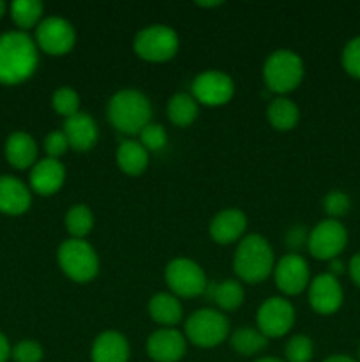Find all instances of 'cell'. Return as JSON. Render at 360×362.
<instances>
[{
  "label": "cell",
  "instance_id": "obj_1",
  "mask_svg": "<svg viewBox=\"0 0 360 362\" xmlns=\"http://www.w3.org/2000/svg\"><path fill=\"white\" fill-rule=\"evenodd\" d=\"M39 64L37 45L21 30L0 35V83L18 85L35 73Z\"/></svg>",
  "mask_w": 360,
  "mask_h": 362
},
{
  "label": "cell",
  "instance_id": "obj_2",
  "mask_svg": "<svg viewBox=\"0 0 360 362\" xmlns=\"http://www.w3.org/2000/svg\"><path fill=\"white\" fill-rule=\"evenodd\" d=\"M274 250L265 237L251 233L240 240L233 257V271L240 281L258 285L274 272Z\"/></svg>",
  "mask_w": 360,
  "mask_h": 362
},
{
  "label": "cell",
  "instance_id": "obj_3",
  "mask_svg": "<svg viewBox=\"0 0 360 362\" xmlns=\"http://www.w3.org/2000/svg\"><path fill=\"white\" fill-rule=\"evenodd\" d=\"M106 115L119 133L140 134L143 127L150 124L152 108L143 92L124 88L112 95Z\"/></svg>",
  "mask_w": 360,
  "mask_h": 362
},
{
  "label": "cell",
  "instance_id": "obj_4",
  "mask_svg": "<svg viewBox=\"0 0 360 362\" xmlns=\"http://www.w3.org/2000/svg\"><path fill=\"white\" fill-rule=\"evenodd\" d=\"M304 80V62L292 49L270 53L263 64V81L270 92L284 95L295 90Z\"/></svg>",
  "mask_w": 360,
  "mask_h": 362
},
{
  "label": "cell",
  "instance_id": "obj_5",
  "mask_svg": "<svg viewBox=\"0 0 360 362\" xmlns=\"http://www.w3.org/2000/svg\"><path fill=\"white\" fill-rule=\"evenodd\" d=\"M56 260L64 274L74 283H88L97 276L99 257L85 239L64 240L56 251Z\"/></svg>",
  "mask_w": 360,
  "mask_h": 362
},
{
  "label": "cell",
  "instance_id": "obj_6",
  "mask_svg": "<svg viewBox=\"0 0 360 362\" xmlns=\"http://www.w3.org/2000/svg\"><path fill=\"white\" fill-rule=\"evenodd\" d=\"M179 34L168 25H148L133 41V49L141 60L152 64L168 62L179 52Z\"/></svg>",
  "mask_w": 360,
  "mask_h": 362
},
{
  "label": "cell",
  "instance_id": "obj_7",
  "mask_svg": "<svg viewBox=\"0 0 360 362\" xmlns=\"http://www.w3.org/2000/svg\"><path fill=\"white\" fill-rule=\"evenodd\" d=\"M229 334V322L221 311L198 310L187 318L186 322V339L200 349H214L221 345Z\"/></svg>",
  "mask_w": 360,
  "mask_h": 362
},
{
  "label": "cell",
  "instance_id": "obj_8",
  "mask_svg": "<svg viewBox=\"0 0 360 362\" xmlns=\"http://www.w3.org/2000/svg\"><path fill=\"white\" fill-rule=\"evenodd\" d=\"M164 279L173 296L180 299H194L208 288L203 269L189 258H175L169 262L166 265Z\"/></svg>",
  "mask_w": 360,
  "mask_h": 362
},
{
  "label": "cell",
  "instance_id": "obj_9",
  "mask_svg": "<svg viewBox=\"0 0 360 362\" xmlns=\"http://www.w3.org/2000/svg\"><path fill=\"white\" fill-rule=\"evenodd\" d=\"M348 244V232L337 219L320 221L307 237V250L316 260L330 262L339 258Z\"/></svg>",
  "mask_w": 360,
  "mask_h": 362
},
{
  "label": "cell",
  "instance_id": "obj_10",
  "mask_svg": "<svg viewBox=\"0 0 360 362\" xmlns=\"http://www.w3.org/2000/svg\"><path fill=\"white\" fill-rule=\"evenodd\" d=\"M295 324V308L284 297H270L258 308V331L270 338H282Z\"/></svg>",
  "mask_w": 360,
  "mask_h": 362
},
{
  "label": "cell",
  "instance_id": "obj_11",
  "mask_svg": "<svg viewBox=\"0 0 360 362\" xmlns=\"http://www.w3.org/2000/svg\"><path fill=\"white\" fill-rule=\"evenodd\" d=\"M235 83L232 76L222 71L208 69L198 74L191 85V95L205 106H222L232 101Z\"/></svg>",
  "mask_w": 360,
  "mask_h": 362
},
{
  "label": "cell",
  "instance_id": "obj_12",
  "mask_svg": "<svg viewBox=\"0 0 360 362\" xmlns=\"http://www.w3.org/2000/svg\"><path fill=\"white\" fill-rule=\"evenodd\" d=\"M76 42V32L67 20L60 16L44 18L35 28V45L48 55H66Z\"/></svg>",
  "mask_w": 360,
  "mask_h": 362
},
{
  "label": "cell",
  "instance_id": "obj_13",
  "mask_svg": "<svg viewBox=\"0 0 360 362\" xmlns=\"http://www.w3.org/2000/svg\"><path fill=\"white\" fill-rule=\"evenodd\" d=\"M274 279L279 292L284 296H299L311 283L309 264L300 255H286L275 264Z\"/></svg>",
  "mask_w": 360,
  "mask_h": 362
},
{
  "label": "cell",
  "instance_id": "obj_14",
  "mask_svg": "<svg viewBox=\"0 0 360 362\" xmlns=\"http://www.w3.org/2000/svg\"><path fill=\"white\" fill-rule=\"evenodd\" d=\"M307 288H309L307 297H309L311 308L318 315H334L341 310L344 296H342V288L335 276L328 274V272L316 276Z\"/></svg>",
  "mask_w": 360,
  "mask_h": 362
},
{
  "label": "cell",
  "instance_id": "obj_15",
  "mask_svg": "<svg viewBox=\"0 0 360 362\" xmlns=\"http://www.w3.org/2000/svg\"><path fill=\"white\" fill-rule=\"evenodd\" d=\"M187 350V339L173 327H162L147 339V356L154 362H179Z\"/></svg>",
  "mask_w": 360,
  "mask_h": 362
},
{
  "label": "cell",
  "instance_id": "obj_16",
  "mask_svg": "<svg viewBox=\"0 0 360 362\" xmlns=\"http://www.w3.org/2000/svg\"><path fill=\"white\" fill-rule=\"evenodd\" d=\"M66 182V166L60 159L44 158L35 163L30 170V187L41 197H49L60 191Z\"/></svg>",
  "mask_w": 360,
  "mask_h": 362
},
{
  "label": "cell",
  "instance_id": "obj_17",
  "mask_svg": "<svg viewBox=\"0 0 360 362\" xmlns=\"http://www.w3.org/2000/svg\"><path fill=\"white\" fill-rule=\"evenodd\" d=\"M247 228V218L240 209H224L217 212L212 219L208 232L214 243L228 246L236 243L244 235Z\"/></svg>",
  "mask_w": 360,
  "mask_h": 362
},
{
  "label": "cell",
  "instance_id": "obj_18",
  "mask_svg": "<svg viewBox=\"0 0 360 362\" xmlns=\"http://www.w3.org/2000/svg\"><path fill=\"white\" fill-rule=\"evenodd\" d=\"M129 341L126 336L116 331L101 332L92 343V362H129Z\"/></svg>",
  "mask_w": 360,
  "mask_h": 362
},
{
  "label": "cell",
  "instance_id": "obj_19",
  "mask_svg": "<svg viewBox=\"0 0 360 362\" xmlns=\"http://www.w3.org/2000/svg\"><path fill=\"white\" fill-rule=\"evenodd\" d=\"M62 131L67 136L69 147L74 148V151H90L97 144V124H95V120L88 113L80 112L76 115L66 119Z\"/></svg>",
  "mask_w": 360,
  "mask_h": 362
},
{
  "label": "cell",
  "instance_id": "obj_20",
  "mask_svg": "<svg viewBox=\"0 0 360 362\" xmlns=\"http://www.w3.org/2000/svg\"><path fill=\"white\" fill-rule=\"evenodd\" d=\"M30 189L20 179L0 177V212L6 216H21L30 209Z\"/></svg>",
  "mask_w": 360,
  "mask_h": 362
},
{
  "label": "cell",
  "instance_id": "obj_21",
  "mask_svg": "<svg viewBox=\"0 0 360 362\" xmlns=\"http://www.w3.org/2000/svg\"><path fill=\"white\" fill-rule=\"evenodd\" d=\"M6 159L18 170L30 168L37 163V144L28 133L16 131L6 141Z\"/></svg>",
  "mask_w": 360,
  "mask_h": 362
},
{
  "label": "cell",
  "instance_id": "obj_22",
  "mask_svg": "<svg viewBox=\"0 0 360 362\" xmlns=\"http://www.w3.org/2000/svg\"><path fill=\"white\" fill-rule=\"evenodd\" d=\"M148 315L154 322L164 327H173L182 320V304L172 292H159L148 300Z\"/></svg>",
  "mask_w": 360,
  "mask_h": 362
},
{
  "label": "cell",
  "instance_id": "obj_23",
  "mask_svg": "<svg viewBox=\"0 0 360 362\" xmlns=\"http://www.w3.org/2000/svg\"><path fill=\"white\" fill-rule=\"evenodd\" d=\"M116 165H119L120 172L126 173V175H141L148 166V151L140 141H122L116 148Z\"/></svg>",
  "mask_w": 360,
  "mask_h": 362
},
{
  "label": "cell",
  "instance_id": "obj_24",
  "mask_svg": "<svg viewBox=\"0 0 360 362\" xmlns=\"http://www.w3.org/2000/svg\"><path fill=\"white\" fill-rule=\"evenodd\" d=\"M267 119L275 131H292L299 124V106L292 99L279 95L268 105Z\"/></svg>",
  "mask_w": 360,
  "mask_h": 362
},
{
  "label": "cell",
  "instance_id": "obj_25",
  "mask_svg": "<svg viewBox=\"0 0 360 362\" xmlns=\"http://www.w3.org/2000/svg\"><path fill=\"white\" fill-rule=\"evenodd\" d=\"M229 345H232V349L235 350L236 354H240V356L244 357H249L256 356L261 350L267 349L268 338L261 334L258 329L242 327L236 329V331L229 336Z\"/></svg>",
  "mask_w": 360,
  "mask_h": 362
},
{
  "label": "cell",
  "instance_id": "obj_26",
  "mask_svg": "<svg viewBox=\"0 0 360 362\" xmlns=\"http://www.w3.org/2000/svg\"><path fill=\"white\" fill-rule=\"evenodd\" d=\"M198 117V103L196 99L186 92L172 95L168 101V119L172 124L179 127H187L196 120Z\"/></svg>",
  "mask_w": 360,
  "mask_h": 362
},
{
  "label": "cell",
  "instance_id": "obj_27",
  "mask_svg": "<svg viewBox=\"0 0 360 362\" xmlns=\"http://www.w3.org/2000/svg\"><path fill=\"white\" fill-rule=\"evenodd\" d=\"M44 6L39 0H14L11 4V18L21 32L41 23Z\"/></svg>",
  "mask_w": 360,
  "mask_h": 362
},
{
  "label": "cell",
  "instance_id": "obj_28",
  "mask_svg": "<svg viewBox=\"0 0 360 362\" xmlns=\"http://www.w3.org/2000/svg\"><path fill=\"white\" fill-rule=\"evenodd\" d=\"M212 299L215 300L221 311H236L244 304L246 292L236 279H226L214 286Z\"/></svg>",
  "mask_w": 360,
  "mask_h": 362
},
{
  "label": "cell",
  "instance_id": "obj_29",
  "mask_svg": "<svg viewBox=\"0 0 360 362\" xmlns=\"http://www.w3.org/2000/svg\"><path fill=\"white\" fill-rule=\"evenodd\" d=\"M66 228L71 239H85L94 228V214L87 205H74L66 214Z\"/></svg>",
  "mask_w": 360,
  "mask_h": 362
},
{
  "label": "cell",
  "instance_id": "obj_30",
  "mask_svg": "<svg viewBox=\"0 0 360 362\" xmlns=\"http://www.w3.org/2000/svg\"><path fill=\"white\" fill-rule=\"evenodd\" d=\"M52 106L59 115L69 119V117L80 113V95H78V92L74 88L60 87L53 94Z\"/></svg>",
  "mask_w": 360,
  "mask_h": 362
},
{
  "label": "cell",
  "instance_id": "obj_31",
  "mask_svg": "<svg viewBox=\"0 0 360 362\" xmlns=\"http://www.w3.org/2000/svg\"><path fill=\"white\" fill-rule=\"evenodd\" d=\"M286 362H311L314 356V345L309 336L296 334L286 343Z\"/></svg>",
  "mask_w": 360,
  "mask_h": 362
},
{
  "label": "cell",
  "instance_id": "obj_32",
  "mask_svg": "<svg viewBox=\"0 0 360 362\" xmlns=\"http://www.w3.org/2000/svg\"><path fill=\"white\" fill-rule=\"evenodd\" d=\"M166 131L161 124L150 122L148 126L143 127V131L140 133V144L147 148L148 152H157L161 148L166 147Z\"/></svg>",
  "mask_w": 360,
  "mask_h": 362
},
{
  "label": "cell",
  "instance_id": "obj_33",
  "mask_svg": "<svg viewBox=\"0 0 360 362\" xmlns=\"http://www.w3.org/2000/svg\"><path fill=\"white\" fill-rule=\"evenodd\" d=\"M341 62L349 76L360 80V35L353 37L352 41H348V45L344 46Z\"/></svg>",
  "mask_w": 360,
  "mask_h": 362
},
{
  "label": "cell",
  "instance_id": "obj_34",
  "mask_svg": "<svg viewBox=\"0 0 360 362\" xmlns=\"http://www.w3.org/2000/svg\"><path fill=\"white\" fill-rule=\"evenodd\" d=\"M352 207V200L342 191H330L327 197L323 198V209L330 219H337L344 216Z\"/></svg>",
  "mask_w": 360,
  "mask_h": 362
},
{
  "label": "cell",
  "instance_id": "obj_35",
  "mask_svg": "<svg viewBox=\"0 0 360 362\" xmlns=\"http://www.w3.org/2000/svg\"><path fill=\"white\" fill-rule=\"evenodd\" d=\"M42 356V346L32 339H23L11 350V357L16 362H41Z\"/></svg>",
  "mask_w": 360,
  "mask_h": 362
},
{
  "label": "cell",
  "instance_id": "obj_36",
  "mask_svg": "<svg viewBox=\"0 0 360 362\" xmlns=\"http://www.w3.org/2000/svg\"><path fill=\"white\" fill-rule=\"evenodd\" d=\"M67 148H69V141H67V136L64 134V131H52L44 138V151L48 154V158L59 159L60 156L66 154Z\"/></svg>",
  "mask_w": 360,
  "mask_h": 362
},
{
  "label": "cell",
  "instance_id": "obj_37",
  "mask_svg": "<svg viewBox=\"0 0 360 362\" xmlns=\"http://www.w3.org/2000/svg\"><path fill=\"white\" fill-rule=\"evenodd\" d=\"M348 271H349V278H352V281L360 288V253H356L355 257L349 260Z\"/></svg>",
  "mask_w": 360,
  "mask_h": 362
},
{
  "label": "cell",
  "instance_id": "obj_38",
  "mask_svg": "<svg viewBox=\"0 0 360 362\" xmlns=\"http://www.w3.org/2000/svg\"><path fill=\"white\" fill-rule=\"evenodd\" d=\"M11 357V345L6 336L0 332V362H7Z\"/></svg>",
  "mask_w": 360,
  "mask_h": 362
},
{
  "label": "cell",
  "instance_id": "obj_39",
  "mask_svg": "<svg viewBox=\"0 0 360 362\" xmlns=\"http://www.w3.org/2000/svg\"><path fill=\"white\" fill-rule=\"evenodd\" d=\"M328 264H330L328 265V274H332L337 278V276H341L342 272H344V264H342L339 258H334V260H330Z\"/></svg>",
  "mask_w": 360,
  "mask_h": 362
},
{
  "label": "cell",
  "instance_id": "obj_40",
  "mask_svg": "<svg viewBox=\"0 0 360 362\" xmlns=\"http://www.w3.org/2000/svg\"><path fill=\"white\" fill-rule=\"evenodd\" d=\"M323 362H359L356 359H353V357L349 356H342V354H335V356H330L327 357Z\"/></svg>",
  "mask_w": 360,
  "mask_h": 362
},
{
  "label": "cell",
  "instance_id": "obj_41",
  "mask_svg": "<svg viewBox=\"0 0 360 362\" xmlns=\"http://www.w3.org/2000/svg\"><path fill=\"white\" fill-rule=\"evenodd\" d=\"M198 7H203V9H212V7L222 6V2H196Z\"/></svg>",
  "mask_w": 360,
  "mask_h": 362
},
{
  "label": "cell",
  "instance_id": "obj_42",
  "mask_svg": "<svg viewBox=\"0 0 360 362\" xmlns=\"http://www.w3.org/2000/svg\"><path fill=\"white\" fill-rule=\"evenodd\" d=\"M254 362H286V361L277 359V357H261V359H258V361H254Z\"/></svg>",
  "mask_w": 360,
  "mask_h": 362
},
{
  "label": "cell",
  "instance_id": "obj_43",
  "mask_svg": "<svg viewBox=\"0 0 360 362\" xmlns=\"http://www.w3.org/2000/svg\"><path fill=\"white\" fill-rule=\"evenodd\" d=\"M6 9H7L6 2H2V0H0V18H2L4 14H6Z\"/></svg>",
  "mask_w": 360,
  "mask_h": 362
},
{
  "label": "cell",
  "instance_id": "obj_44",
  "mask_svg": "<svg viewBox=\"0 0 360 362\" xmlns=\"http://www.w3.org/2000/svg\"><path fill=\"white\" fill-rule=\"evenodd\" d=\"M359 362H360V346H359Z\"/></svg>",
  "mask_w": 360,
  "mask_h": 362
}]
</instances>
